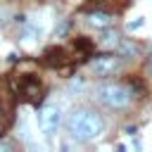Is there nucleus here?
<instances>
[{"label":"nucleus","mask_w":152,"mask_h":152,"mask_svg":"<svg viewBox=\"0 0 152 152\" xmlns=\"http://www.w3.org/2000/svg\"><path fill=\"white\" fill-rule=\"evenodd\" d=\"M95 100L109 109H126L133 102V90L124 83H100L95 88Z\"/></svg>","instance_id":"f03ea898"},{"label":"nucleus","mask_w":152,"mask_h":152,"mask_svg":"<svg viewBox=\"0 0 152 152\" xmlns=\"http://www.w3.org/2000/svg\"><path fill=\"white\" fill-rule=\"evenodd\" d=\"M59 126H62V109H59L57 104L43 107V112H40V128H43L48 135H55V133L59 131Z\"/></svg>","instance_id":"20e7f679"},{"label":"nucleus","mask_w":152,"mask_h":152,"mask_svg":"<svg viewBox=\"0 0 152 152\" xmlns=\"http://www.w3.org/2000/svg\"><path fill=\"white\" fill-rule=\"evenodd\" d=\"M142 24H145V19H142V17H138L135 21H128V31H135V28H140Z\"/></svg>","instance_id":"1a4fd4ad"},{"label":"nucleus","mask_w":152,"mask_h":152,"mask_svg":"<svg viewBox=\"0 0 152 152\" xmlns=\"http://www.w3.org/2000/svg\"><path fill=\"white\" fill-rule=\"evenodd\" d=\"M102 131H104V121H102V116H100L95 109H90V107H76V109L66 116V133H69V138H74V140L88 142V140H95Z\"/></svg>","instance_id":"f257e3e1"},{"label":"nucleus","mask_w":152,"mask_h":152,"mask_svg":"<svg viewBox=\"0 0 152 152\" xmlns=\"http://www.w3.org/2000/svg\"><path fill=\"white\" fill-rule=\"evenodd\" d=\"M88 24L95 26V28H107L112 24V14L109 12H102V10H95L88 14Z\"/></svg>","instance_id":"39448f33"},{"label":"nucleus","mask_w":152,"mask_h":152,"mask_svg":"<svg viewBox=\"0 0 152 152\" xmlns=\"http://www.w3.org/2000/svg\"><path fill=\"white\" fill-rule=\"evenodd\" d=\"M150 69H152V59H150Z\"/></svg>","instance_id":"9b49d317"},{"label":"nucleus","mask_w":152,"mask_h":152,"mask_svg":"<svg viewBox=\"0 0 152 152\" xmlns=\"http://www.w3.org/2000/svg\"><path fill=\"white\" fill-rule=\"evenodd\" d=\"M64 62V50L62 48H50L48 52H45V64H62Z\"/></svg>","instance_id":"0eeeda50"},{"label":"nucleus","mask_w":152,"mask_h":152,"mask_svg":"<svg viewBox=\"0 0 152 152\" xmlns=\"http://www.w3.org/2000/svg\"><path fill=\"white\" fill-rule=\"evenodd\" d=\"M114 50H116L119 57H133V55L138 52L135 43H133V40H124V38H119V43L114 45Z\"/></svg>","instance_id":"423d86ee"},{"label":"nucleus","mask_w":152,"mask_h":152,"mask_svg":"<svg viewBox=\"0 0 152 152\" xmlns=\"http://www.w3.org/2000/svg\"><path fill=\"white\" fill-rule=\"evenodd\" d=\"M0 150H12V142H7V140H0Z\"/></svg>","instance_id":"9d476101"},{"label":"nucleus","mask_w":152,"mask_h":152,"mask_svg":"<svg viewBox=\"0 0 152 152\" xmlns=\"http://www.w3.org/2000/svg\"><path fill=\"white\" fill-rule=\"evenodd\" d=\"M121 69V59H119V55H109V52H104V55H95L93 59H90V71L95 74V76H112V74H116Z\"/></svg>","instance_id":"7ed1b4c3"},{"label":"nucleus","mask_w":152,"mask_h":152,"mask_svg":"<svg viewBox=\"0 0 152 152\" xmlns=\"http://www.w3.org/2000/svg\"><path fill=\"white\" fill-rule=\"evenodd\" d=\"M102 43H104V45H116V43H119V33H116V31H107L104 38H102Z\"/></svg>","instance_id":"6e6552de"}]
</instances>
